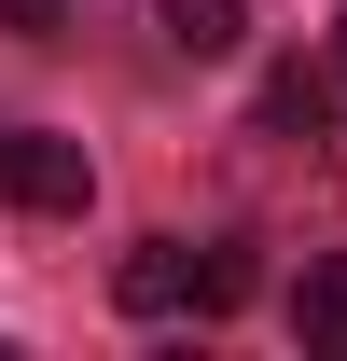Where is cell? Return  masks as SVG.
<instances>
[{"label": "cell", "instance_id": "obj_7", "mask_svg": "<svg viewBox=\"0 0 347 361\" xmlns=\"http://www.w3.org/2000/svg\"><path fill=\"white\" fill-rule=\"evenodd\" d=\"M334 70H347V0H334Z\"/></svg>", "mask_w": 347, "mask_h": 361}, {"label": "cell", "instance_id": "obj_1", "mask_svg": "<svg viewBox=\"0 0 347 361\" xmlns=\"http://www.w3.org/2000/svg\"><path fill=\"white\" fill-rule=\"evenodd\" d=\"M222 306H250V250L236 236H139L126 250V319H222Z\"/></svg>", "mask_w": 347, "mask_h": 361}, {"label": "cell", "instance_id": "obj_6", "mask_svg": "<svg viewBox=\"0 0 347 361\" xmlns=\"http://www.w3.org/2000/svg\"><path fill=\"white\" fill-rule=\"evenodd\" d=\"M0 28H14V42H70V28H84V0H0Z\"/></svg>", "mask_w": 347, "mask_h": 361}, {"label": "cell", "instance_id": "obj_4", "mask_svg": "<svg viewBox=\"0 0 347 361\" xmlns=\"http://www.w3.org/2000/svg\"><path fill=\"white\" fill-rule=\"evenodd\" d=\"M153 28H167L181 56H236L250 42V0H153Z\"/></svg>", "mask_w": 347, "mask_h": 361}, {"label": "cell", "instance_id": "obj_3", "mask_svg": "<svg viewBox=\"0 0 347 361\" xmlns=\"http://www.w3.org/2000/svg\"><path fill=\"white\" fill-rule=\"evenodd\" d=\"M334 84H347V70H305V56H292V70H264V139H305V153H319Z\"/></svg>", "mask_w": 347, "mask_h": 361}, {"label": "cell", "instance_id": "obj_2", "mask_svg": "<svg viewBox=\"0 0 347 361\" xmlns=\"http://www.w3.org/2000/svg\"><path fill=\"white\" fill-rule=\"evenodd\" d=\"M97 195V153L84 139H42V126H0V209H42V223H70Z\"/></svg>", "mask_w": 347, "mask_h": 361}, {"label": "cell", "instance_id": "obj_5", "mask_svg": "<svg viewBox=\"0 0 347 361\" xmlns=\"http://www.w3.org/2000/svg\"><path fill=\"white\" fill-rule=\"evenodd\" d=\"M292 334H305V348H347V250H334V264H305V292H292Z\"/></svg>", "mask_w": 347, "mask_h": 361}]
</instances>
